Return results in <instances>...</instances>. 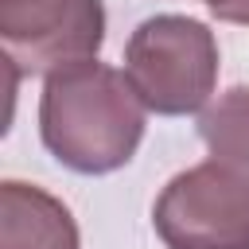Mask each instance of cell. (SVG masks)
Returning a JSON list of instances; mask_svg holds the SVG:
<instances>
[{"mask_svg": "<svg viewBox=\"0 0 249 249\" xmlns=\"http://www.w3.org/2000/svg\"><path fill=\"white\" fill-rule=\"evenodd\" d=\"M167 249H249V183L206 160L167 179L152 206Z\"/></svg>", "mask_w": 249, "mask_h": 249, "instance_id": "obj_3", "label": "cell"}, {"mask_svg": "<svg viewBox=\"0 0 249 249\" xmlns=\"http://www.w3.org/2000/svg\"><path fill=\"white\" fill-rule=\"evenodd\" d=\"M210 8L214 19H226V23H245L249 27V0H202Z\"/></svg>", "mask_w": 249, "mask_h": 249, "instance_id": "obj_7", "label": "cell"}, {"mask_svg": "<svg viewBox=\"0 0 249 249\" xmlns=\"http://www.w3.org/2000/svg\"><path fill=\"white\" fill-rule=\"evenodd\" d=\"M198 136L210 160L226 163L233 175L249 183V86H233L218 93L198 113Z\"/></svg>", "mask_w": 249, "mask_h": 249, "instance_id": "obj_6", "label": "cell"}, {"mask_svg": "<svg viewBox=\"0 0 249 249\" xmlns=\"http://www.w3.org/2000/svg\"><path fill=\"white\" fill-rule=\"evenodd\" d=\"M124 74L148 113H202L218 86V39L202 19L175 12L148 16L124 43Z\"/></svg>", "mask_w": 249, "mask_h": 249, "instance_id": "obj_2", "label": "cell"}, {"mask_svg": "<svg viewBox=\"0 0 249 249\" xmlns=\"http://www.w3.org/2000/svg\"><path fill=\"white\" fill-rule=\"evenodd\" d=\"M4 62L19 74H51L58 66L97 58L105 43L101 0H0Z\"/></svg>", "mask_w": 249, "mask_h": 249, "instance_id": "obj_4", "label": "cell"}, {"mask_svg": "<svg viewBox=\"0 0 249 249\" xmlns=\"http://www.w3.org/2000/svg\"><path fill=\"white\" fill-rule=\"evenodd\" d=\"M0 249H82L74 214L35 183H0Z\"/></svg>", "mask_w": 249, "mask_h": 249, "instance_id": "obj_5", "label": "cell"}, {"mask_svg": "<svg viewBox=\"0 0 249 249\" xmlns=\"http://www.w3.org/2000/svg\"><path fill=\"white\" fill-rule=\"evenodd\" d=\"M148 124V105L128 74L97 58L58 66L43 82L39 136L47 152L78 175H109L124 167Z\"/></svg>", "mask_w": 249, "mask_h": 249, "instance_id": "obj_1", "label": "cell"}]
</instances>
